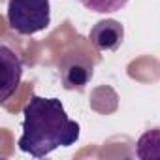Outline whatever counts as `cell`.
<instances>
[{
    "label": "cell",
    "instance_id": "6da1fadb",
    "mask_svg": "<svg viewBox=\"0 0 160 160\" xmlns=\"http://www.w3.org/2000/svg\"><path fill=\"white\" fill-rule=\"evenodd\" d=\"M81 126L72 121L58 98L32 94L23 108V134L19 151L43 158L58 147H70L79 139Z\"/></svg>",
    "mask_w": 160,
    "mask_h": 160
},
{
    "label": "cell",
    "instance_id": "7a4b0ae2",
    "mask_svg": "<svg viewBox=\"0 0 160 160\" xmlns=\"http://www.w3.org/2000/svg\"><path fill=\"white\" fill-rule=\"evenodd\" d=\"M6 19L17 34L34 36L51 25L49 0H10Z\"/></svg>",
    "mask_w": 160,
    "mask_h": 160
},
{
    "label": "cell",
    "instance_id": "3957f363",
    "mask_svg": "<svg viewBox=\"0 0 160 160\" xmlns=\"http://www.w3.org/2000/svg\"><path fill=\"white\" fill-rule=\"evenodd\" d=\"M58 73L66 91L81 92L94 75V62L81 53H66L58 62Z\"/></svg>",
    "mask_w": 160,
    "mask_h": 160
},
{
    "label": "cell",
    "instance_id": "277c9868",
    "mask_svg": "<svg viewBox=\"0 0 160 160\" xmlns=\"http://www.w3.org/2000/svg\"><path fill=\"white\" fill-rule=\"evenodd\" d=\"M91 43L98 51H117L124 40V27L117 19H102L89 32Z\"/></svg>",
    "mask_w": 160,
    "mask_h": 160
},
{
    "label": "cell",
    "instance_id": "5b68a950",
    "mask_svg": "<svg viewBox=\"0 0 160 160\" xmlns=\"http://www.w3.org/2000/svg\"><path fill=\"white\" fill-rule=\"evenodd\" d=\"M0 58H2V66H4V73H2V96L0 100L6 102L15 89L21 83V75H23V62L21 58L8 47V45H0Z\"/></svg>",
    "mask_w": 160,
    "mask_h": 160
},
{
    "label": "cell",
    "instance_id": "8992f818",
    "mask_svg": "<svg viewBox=\"0 0 160 160\" xmlns=\"http://www.w3.org/2000/svg\"><path fill=\"white\" fill-rule=\"evenodd\" d=\"M134 152L139 160H160V128L145 130L138 138Z\"/></svg>",
    "mask_w": 160,
    "mask_h": 160
},
{
    "label": "cell",
    "instance_id": "52a82bcc",
    "mask_svg": "<svg viewBox=\"0 0 160 160\" xmlns=\"http://www.w3.org/2000/svg\"><path fill=\"white\" fill-rule=\"evenodd\" d=\"M79 4L94 13H115L128 4V0H79Z\"/></svg>",
    "mask_w": 160,
    "mask_h": 160
}]
</instances>
